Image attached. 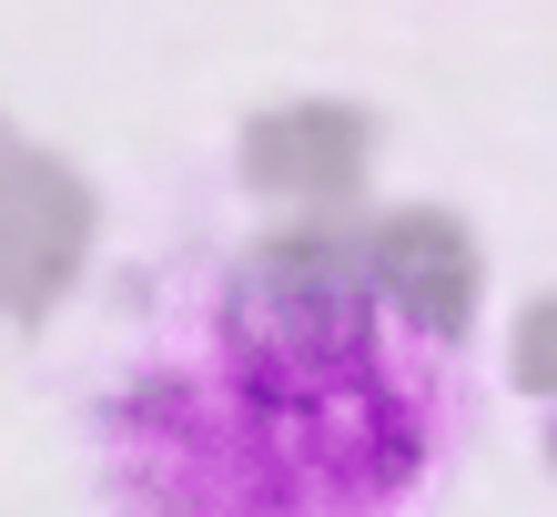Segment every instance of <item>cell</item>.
<instances>
[{
	"instance_id": "cell-1",
	"label": "cell",
	"mask_w": 557,
	"mask_h": 517,
	"mask_svg": "<svg viewBox=\"0 0 557 517\" xmlns=\"http://www.w3.org/2000/svg\"><path fill=\"white\" fill-rule=\"evenodd\" d=\"M486 385L425 305L324 254L152 274L91 385L102 517H436Z\"/></svg>"
}]
</instances>
